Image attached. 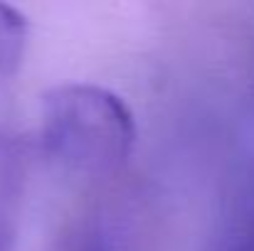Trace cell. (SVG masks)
<instances>
[{
    "label": "cell",
    "instance_id": "1",
    "mask_svg": "<svg viewBox=\"0 0 254 251\" xmlns=\"http://www.w3.org/2000/svg\"><path fill=\"white\" fill-rule=\"evenodd\" d=\"M37 138L42 153L64 170L109 175L136 146L128 103L99 84H60L40 96Z\"/></svg>",
    "mask_w": 254,
    "mask_h": 251
},
{
    "label": "cell",
    "instance_id": "2",
    "mask_svg": "<svg viewBox=\"0 0 254 251\" xmlns=\"http://www.w3.org/2000/svg\"><path fill=\"white\" fill-rule=\"evenodd\" d=\"M27 40H30L27 17L17 7L0 2V79L12 77L20 69Z\"/></svg>",
    "mask_w": 254,
    "mask_h": 251
},
{
    "label": "cell",
    "instance_id": "3",
    "mask_svg": "<svg viewBox=\"0 0 254 251\" xmlns=\"http://www.w3.org/2000/svg\"><path fill=\"white\" fill-rule=\"evenodd\" d=\"M215 251H254V187L235 202Z\"/></svg>",
    "mask_w": 254,
    "mask_h": 251
},
{
    "label": "cell",
    "instance_id": "4",
    "mask_svg": "<svg viewBox=\"0 0 254 251\" xmlns=\"http://www.w3.org/2000/svg\"><path fill=\"white\" fill-rule=\"evenodd\" d=\"M17 170L12 155L2 148L0 151V251H12L15 244V219H17Z\"/></svg>",
    "mask_w": 254,
    "mask_h": 251
},
{
    "label": "cell",
    "instance_id": "5",
    "mask_svg": "<svg viewBox=\"0 0 254 251\" xmlns=\"http://www.w3.org/2000/svg\"><path fill=\"white\" fill-rule=\"evenodd\" d=\"M84 251H106L104 247H99V244H94V247H86Z\"/></svg>",
    "mask_w": 254,
    "mask_h": 251
}]
</instances>
